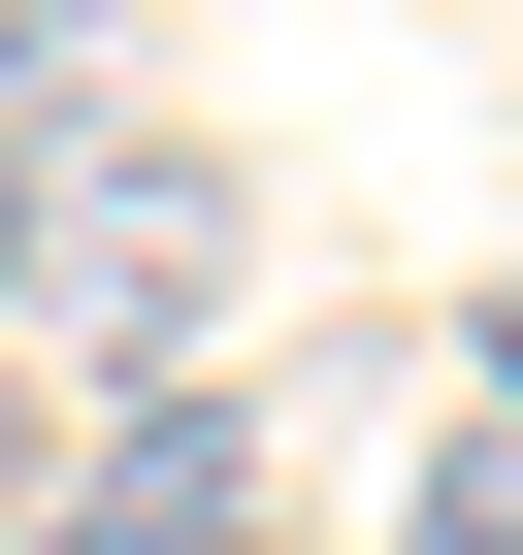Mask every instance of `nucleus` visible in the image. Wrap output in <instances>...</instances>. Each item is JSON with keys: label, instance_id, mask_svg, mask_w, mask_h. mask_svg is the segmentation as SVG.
I'll use <instances>...</instances> for the list:
<instances>
[{"label": "nucleus", "instance_id": "2", "mask_svg": "<svg viewBox=\"0 0 523 555\" xmlns=\"http://www.w3.org/2000/svg\"><path fill=\"white\" fill-rule=\"evenodd\" d=\"M66 555H229V425H196V392H164V425H131V457H99V490H66Z\"/></svg>", "mask_w": 523, "mask_h": 555}, {"label": "nucleus", "instance_id": "1", "mask_svg": "<svg viewBox=\"0 0 523 555\" xmlns=\"http://www.w3.org/2000/svg\"><path fill=\"white\" fill-rule=\"evenodd\" d=\"M34 295H66L99 360H196V295H229V164H164V131H131V164L34 229Z\"/></svg>", "mask_w": 523, "mask_h": 555}, {"label": "nucleus", "instance_id": "3", "mask_svg": "<svg viewBox=\"0 0 523 555\" xmlns=\"http://www.w3.org/2000/svg\"><path fill=\"white\" fill-rule=\"evenodd\" d=\"M393 555H523V392H490V425H458V457L393 490Z\"/></svg>", "mask_w": 523, "mask_h": 555}, {"label": "nucleus", "instance_id": "5", "mask_svg": "<svg viewBox=\"0 0 523 555\" xmlns=\"http://www.w3.org/2000/svg\"><path fill=\"white\" fill-rule=\"evenodd\" d=\"M0 522H34V392H0Z\"/></svg>", "mask_w": 523, "mask_h": 555}, {"label": "nucleus", "instance_id": "4", "mask_svg": "<svg viewBox=\"0 0 523 555\" xmlns=\"http://www.w3.org/2000/svg\"><path fill=\"white\" fill-rule=\"evenodd\" d=\"M34 229H66V164H34V131H0V295H34Z\"/></svg>", "mask_w": 523, "mask_h": 555}]
</instances>
